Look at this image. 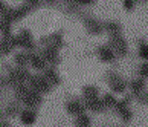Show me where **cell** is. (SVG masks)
Wrapping results in <instances>:
<instances>
[{"instance_id":"obj_8","label":"cell","mask_w":148,"mask_h":127,"mask_svg":"<svg viewBox=\"0 0 148 127\" xmlns=\"http://www.w3.org/2000/svg\"><path fill=\"white\" fill-rule=\"evenodd\" d=\"M102 103L106 104V106H110V107H114V104H116L118 101H116V98H114L112 93H106L104 95V100H102Z\"/></svg>"},{"instance_id":"obj_5","label":"cell","mask_w":148,"mask_h":127,"mask_svg":"<svg viewBox=\"0 0 148 127\" xmlns=\"http://www.w3.org/2000/svg\"><path fill=\"white\" fill-rule=\"evenodd\" d=\"M104 29H106L110 35H118L121 34V31H122V26L116 21H107L106 25H104Z\"/></svg>"},{"instance_id":"obj_9","label":"cell","mask_w":148,"mask_h":127,"mask_svg":"<svg viewBox=\"0 0 148 127\" xmlns=\"http://www.w3.org/2000/svg\"><path fill=\"white\" fill-rule=\"evenodd\" d=\"M138 74H139V77H142V78H148V61H144L139 66Z\"/></svg>"},{"instance_id":"obj_15","label":"cell","mask_w":148,"mask_h":127,"mask_svg":"<svg viewBox=\"0 0 148 127\" xmlns=\"http://www.w3.org/2000/svg\"><path fill=\"white\" fill-rule=\"evenodd\" d=\"M79 2H81V3H86V5H87V3H93V2H95V0H79Z\"/></svg>"},{"instance_id":"obj_11","label":"cell","mask_w":148,"mask_h":127,"mask_svg":"<svg viewBox=\"0 0 148 127\" xmlns=\"http://www.w3.org/2000/svg\"><path fill=\"white\" fill-rule=\"evenodd\" d=\"M119 115H121V118H122L124 121H130V119H131V117H133V112L130 110V107H127V109L121 110Z\"/></svg>"},{"instance_id":"obj_7","label":"cell","mask_w":148,"mask_h":127,"mask_svg":"<svg viewBox=\"0 0 148 127\" xmlns=\"http://www.w3.org/2000/svg\"><path fill=\"white\" fill-rule=\"evenodd\" d=\"M89 28H90L92 32L99 34V32H102V29H104V25H101L99 21H96V20H89Z\"/></svg>"},{"instance_id":"obj_1","label":"cell","mask_w":148,"mask_h":127,"mask_svg":"<svg viewBox=\"0 0 148 127\" xmlns=\"http://www.w3.org/2000/svg\"><path fill=\"white\" fill-rule=\"evenodd\" d=\"M108 46H110L114 51V54L119 55V57H125V55L128 54V43H127V40H125L121 34L112 35L110 45H108Z\"/></svg>"},{"instance_id":"obj_12","label":"cell","mask_w":148,"mask_h":127,"mask_svg":"<svg viewBox=\"0 0 148 127\" xmlns=\"http://www.w3.org/2000/svg\"><path fill=\"white\" fill-rule=\"evenodd\" d=\"M86 93H87V97H89L90 100H95L96 95H98V89H96V87H87Z\"/></svg>"},{"instance_id":"obj_2","label":"cell","mask_w":148,"mask_h":127,"mask_svg":"<svg viewBox=\"0 0 148 127\" xmlns=\"http://www.w3.org/2000/svg\"><path fill=\"white\" fill-rule=\"evenodd\" d=\"M108 81H110V86L113 92L116 93H124L125 90H127V83H125L122 78H121L119 75H116L114 72H110V75H108Z\"/></svg>"},{"instance_id":"obj_16","label":"cell","mask_w":148,"mask_h":127,"mask_svg":"<svg viewBox=\"0 0 148 127\" xmlns=\"http://www.w3.org/2000/svg\"><path fill=\"white\" fill-rule=\"evenodd\" d=\"M145 2H148V0H145Z\"/></svg>"},{"instance_id":"obj_4","label":"cell","mask_w":148,"mask_h":127,"mask_svg":"<svg viewBox=\"0 0 148 127\" xmlns=\"http://www.w3.org/2000/svg\"><path fill=\"white\" fill-rule=\"evenodd\" d=\"M130 89H131V92H133V95H136V97L140 95V93L145 90V78H142V77L134 78L130 83Z\"/></svg>"},{"instance_id":"obj_6","label":"cell","mask_w":148,"mask_h":127,"mask_svg":"<svg viewBox=\"0 0 148 127\" xmlns=\"http://www.w3.org/2000/svg\"><path fill=\"white\" fill-rule=\"evenodd\" d=\"M138 55L144 60V61H148V43L145 40H140L139 41V46H138Z\"/></svg>"},{"instance_id":"obj_10","label":"cell","mask_w":148,"mask_h":127,"mask_svg":"<svg viewBox=\"0 0 148 127\" xmlns=\"http://www.w3.org/2000/svg\"><path fill=\"white\" fill-rule=\"evenodd\" d=\"M136 3H138V0H122V6L125 11H133Z\"/></svg>"},{"instance_id":"obj_14","label":"cell","mask_w":148,"mask_h":127,"mask_svg":"<svg viewBox=\"0 0 148 127\" xmlns=\"http://www.w3.org/2000/svg\"><path fill=\"white\" fill-rule=\"evenodd\" d=\"M89 124V118L87 117H81L79 118V126H87Z\"/></svg>"},{"instance_id":"obj_13","label":"cell","mask_w":148,"mask_h":127,"mask_svg":"<svg viewBox=\"0 0 148 127\" xmlns=\"http://www.w3.org/2000/svg\"><path fill=\"white\" fill-rule=\"evenodd\" d=\"M23 119H25V121H26V123H28V124H29V123H31V121H32V119H34V115H32V113H23Z\"/></svg>"},{"instance_id":"obj_3","label":"cell","mask_w":148,"mask_h":127,"mask_svg":"<svg viewBox=\"0 0 148 127\" xmlns=\"http://www.w3.org/2000/svg\"><path fill=\"white\" fill-rule=\"evenodd\" d=\"M98 54H99V58L106 63H113L114 58H116V54H114V51L108 45L101 46L99 49H98Z\"/></svg>"}]
</instances>
